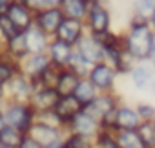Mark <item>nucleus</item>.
<instances>
[{
    "instance_id": "nucleus-1",
    "label": "nucleus",
    "mask_w": 155,
    "mask_h": 148,
    "mask_svg": "<svg viewBox=\"0 0 155 148\" xmlns=\"http://www.w3.org/2000/svg\"><path fill=\"white\" fill-rule=\"evenodd\" d=\"M122 33V44L124 49L137 60H150V53H151V44L155 39V33L151 31L148 20L130 15L128 17V24L126 29L120 31Z\"/></svg>"
},
{
    "instance_id": "nucleus-2",
    "label": "nucleus",
    "mask_w": 155,
    "mask_h": 148,
    "mask_svg": "<svg viewBox=\"0 0 155 148\" xmlns=\"http://www.w3.org/2000/svg\"><path fill=\"white\" fill-rule=\"evenodd\" d=\"M120 95L117 92H110V93H97V97L86 104L82 110L91 115L95 121L101 123V128L104 130H113V113L117 110V106L120 104Z\"/></svg>"
},
{
    "instance_id": "nucleus-3",
    "label": "nucleus",
    "mask_w": 155,
    "mask_h": 148,
    "mask_svg": "<svg viewBox=\"0 0 155 148\" xmlns=\"http://www.w3.org/2000/svg\"><path fill=\"white\" fill-rule=\"evenodd\" d=\"M2 115H4L8 126L18 130L24 135L29 132L31 124L35 123V110L29 106V103L4 101V104H2Z\"/></svg>"
},
{
    "instance_id": "nucleus-4",
    "label": "nucleus",
    "mask_w": 155,
    "mask_h": 148,
    "mask_svg": "<svg viewBox=\"0 0 155 148\" xmlns=\"http://www.w3.org/2000/svg\"><path fill=\"white\" fill-rule=\"evenodd\" d=\"M84 26H86V33L99 37L104 35L108 31H111L113 28V15L108 4H97V2H90L86 18H84Z\"/></svg>"
},
{
    "instance_id": "nucleus-5",
    "label": "nucleus",
    "mask_w": 155,
    "mask_h": 148,
    "mask_svg": "<svg viewBox=\"0 0 155 148\" xmlns=\"http://www.w3.org/2000/svg\"><path fill=\"white\" fill-rule=\"evenodd\" d=\"M128 77L135 90L142 93H151V95L155 93V62L151 59L137 62Z\"/></svg>"
},
{
    "instance_id": "nucleus-6",
    "label": "nucleus",
    "mask_w": 155,
    "mask_h": 148,
    "mask_svg": "<svg viewBox=\"0 0 155 148\" xmlns=\"http://www.w3.org/2000/svg\"><path fill=\"white\" fill-rule=\"evenodd\" d=\"M88 79L90 82L95 86V90L99 93H110V92H117V71L106 64V62H97L90 68V73H88Z\"/></svg>"
},
{
    "instance_id": "nucleus-7",
    "label": "nucleus",
    "mask_w": 155,
    "mask_h": 148,
    "mask_svg": "<svg viewBox=\"0 0 155 148\" xmlns=\"http://www.w3.org/2000/svg\"><path fill=\"white\" fill-rule=\"evenodd\" d=\"M28 135L33 137L44 148H58L64 143V139H66V132L64 130L53 128V126H48V124H42V123H37V121L31 124Z\"/></svg>"
},
{
    "instance_id": "nucleus-8",
    "label": "nucleus",
    "mask_w": 155,
    "mask_h": 148,
    "mask_svg": "<svg viewBox=\"0 0 155 148\" xmlns=\"http://www.w3.org/2000/svg\"><path fill=\"white\" fill-rule=\"evenodd\" d=\"M75 51L79 53L90 66L104 60V49H102L101 42L90 33H84V37L75 44Z\"/></svg>"
},
{
    "instance_id": "nucleus-9",
    "label": "nucleus",
    "mask_w": 155,
    "mask_h": 148,
    "mask_svg": "<svg viewBox=\"0 0 155 148\" xmlns=\"http://www.w3.org/2000/svg\"><path fill=\"white\" fill-rule=\"evenodd\" d=\"M64 15L58 8H51V9H40L35 13V18H33V26L38 28L42 33H46L49 39L55 37L60 22H62Z\"/></svg>"
},
{
    "instance_id": "nucleus-10",
    "label": "nucleus",
    "mask_w": 155,
    "mask_h": 148,
    "mask_svg": "<svg viewBox=\"0 0 155 148\" xmlns=\"http://www.w3.org/2000/svg\"><path fill=\"white\" fill-rule=\"evenodd\" d=\"M6 88V101H20V103H29L33 86L31 81L24 75V73H17V75L4 86Z\"/></svg>"
},
{
    "instance_id": "nucleus-11",
    "label": "nucleus",
    "mask_w": 155,
    "mask_h": 148,
    "mask_svg": "<svg viewBox=\"0 0 155 148\" xmlns=\"http://www.w3.org/2000/svg\"><path fill=\"white\" fill-rule=\"evenodd\" d=\"M86 33V26H84V20H77V18H62L57 33H55V39L69 44L75 48V44L79 42Z\"/></svg>"
},
{
    "instance_id": "nucleus-12",
    "label": "nucleus",
    "mask_w": 155,
    "mask_h": 148,
    "mask_svg": "<svg viewBox=\"0 0 155 148\" xmlns=\"http://www.w3.org/2000/svg\"><path fill=\"white\" fill-rule=\"evenodd\" d=\"M140 117L135 110L133 104L128 103H120L113 113V132L119 130H137L140 124Z\"/></svg>"
},
{
    "instance_id": "nucleus-13",
    "label": "nucleus",
    "mask_w": 155,
    "mask_h": 148,
    "mask_svg": "<svg viewBox=\"0 0 155 148\" xmlns=\"http://www.w3.org/2000/svg\"><path fill=\"white\" fill-rule=\"evenodd\" d=\"M101 130V123L95 121L91 115H88L84 110L81 113H77L68 124H66V133H79V135H88L95 137Z\"/></svg>"
},
{
    "instance_id": "nucleus-14",
    "label": "nucleus",
    "mask_w": 155,
    "mask_h": 148,
    "mask_svg": "<svg viewBox=\"0 0 155 148\" xmlns=\"http://www.w3.org/2000/svg\"><path fill=\"white\" fill-rule=\"evenodd\" d=\"M6 15L9 17V20L15 24V28L18 31H26L33 26V18H35V13L24 4L20 0H13L9 4V8L6 9Z\"/></svg>"
},
{
    "instance_id": "nucleus-15",
    "label": "nucleus",
    "mask_w": 155,
    "mask_h": 148,
    "mask_svg": "<svg viewBox=\"0 0 155 148\" xmlns=\"http://www.w3.org/2000/svg\"><path fill=\"white\" fill-rule=\"evenodd\" d=\"M58 99H60V95L55 92V88H38L31 93L29 106L35 110V113L51 112V110H55Z\"/></svg>"
},
{
    "instance_id": "nucleus-16",
    "label": "nucleus",
    "mask_w": 155,
    "mask_h": 148,
    "mask_svg": "<svg viewBox=\"0 0 155 148\" xmlns=\"http://www.w3.org/2000/svg\"><path fill=\"white\" fill-rule=\"evenodd\" d=\"M51 64L48 53H38V55H28L26 59H22L18 62L20 66V73H24V75L28 79H38L42 73L48 69V66Z\"/></svg>"
},
{
    "instance_id": "nucleus-17",
    "label": "nucleus",
    "mask_w": 155,
    "mask_h": 148,
    "mask_svg": "<svg viewBox=\"0 0 155 148\" xmlns=\"http://www.w3.org/2000/svg\"><path fill=\"white\" fill-rule=\"evenodd\" d=\"M73 46H69V44H66V42H62V40H58V39H51L49 40V44H48V57H49V60H51V64L53 66H58V68H66L68 66V60H69V57H71V53H73Z\"/></svg>"
},
{
    "instance_id": "nucleus-18",
    "label": "nucleus",
    "mask_w": 155,
    "mask_h": 148,
    "mask_svg": "<svg viewBox=\"0 0 155 148\" xmlns=\"http://www.w3.org/2000/svg\"><path fill=\"white\" fill-rule=\"evenodd\" d=\"M82 104L77 101L73 95H66V97H60L58 99V103H57V106H55V113H57V117L64 123V130H66V124L77 115V113H81L82 112Z\"/></svg>"
},
{
    "instance_id": "nucleus-19",
    "label": "nucleus",
    "mask_w": 155,
    "mask_h": 148,
    "mask_svg": "<svg viewBox=\"0 0 155 148\" xmlns=\"http://www.w3.org/2000/svg\"><path fill=\"white\" fill-rule=\"evenodd\" d=\"M24 39H26V48L29 55H38V53H46L48 51V44H49V37L46 33H42L38 28L31 26L29 29L24 31Z\"/></svg>"
},
{
    "instance_id": "nucleus-20",
    "label": "nucleus",
    "mask_w": 155,
    "mask_h": 148,
    "mask_svg": "<svg viewBox=\"0 0 155 148\" xmlns=\"http://www.w3.org/2000/svg\"><path fill=\"white\" fill-rule=\"evenodd\" d=\"M90 8V0H58V9L66 18L84 20Z\"/></svg>"
},
{
    "instance_id": "nucleus-21",
    "label": "nucleus",
    "mask_w": 155,
    "mask_h": 148,
    "mask_svg": "<svg viewBox=\"0 0 155 148\" xmlns=\"http://www.w3.org/2000/svg\"><path fill=\"white\" fill-rule=\"evenodd\" d=\"M4 53L8 57H11L13 60L20 62L22 59H26L29 53H28V48H26V39H24V31L17 33L13 39H9L8 42H4Z\"/></svg>"
},
{
    "instance_id": "nucleus-22",
    "label": "nucleus",
    "mask_w": 155,
    "mask_h": 148,
    "mask_svg": "<svg viewBox=\"0 0 155 148\" xmlns=\"http://www.w3.org/2000/svg\"><path fill=\"white\" fill-rule=\"evenodd\" d=\"M81 79L75 75L73 71H69L68 68H62L60 69V75L57 79V84H55V92L60 95V97H66V95H73L75 88H77V82Z\"/></svg>"
},
{
    "instance_id": "nucleus-23",
    "label": "nucleus",
    "mask_w": 155,
    "mask_h": 148,
    "mask_svg": "<svg viewBox=\"0 0 155 148\" xmlns=\"http://www.w3.org/2000/svg\"><path fill=\"white\" fill-rule=\"evenodd\" d=\"M18 71H20V66L17 60L8 57L4 51L0 53V86H6Z\"/></svg>"
},
{
    "instance_id": "nucleus-24",
    "label": "nucleus",
    "mask_w": 155,
    "mask_h": 148,
    "mask_svg": "<svg viewBox=\"0 0 155 148\" xmlns=\"http://www.w3.org/2000/svg\"><path fill=\"white\" fill-rule=\"evenodd\" d=\"M97 90H95V86L90 82V79L88 77H84V79H81L79 82H77V88H75V92H73V97L79 101L82 106H86V104H90L95 97H97Z\"/></svg>"
},
{
    "instance_id": "nucleus-25",
    "label": "nucleus",
    "mask_w": 155,
    "mask_h": 148,
    "mask_svg": "<svg viewBox=\"0 0 155 148\" xmlns=\"http://www.w3.org/2000/svg\"><path fill=\"white\" fill-rule=\"evenodd\" d=\"M115 141L119 148H142L137 130H119L115 132Z\"/></svg>"
},
{
    "instance_id": "nucleus-26",
    "label": "nucleus",
    "mask_w": 155,
    "mask_h": 148,
    "mask_svg": "<svg viewBox=\"0 0 155 148\" xmlns=\"http://www.w3.org/2000/svg\"><path fill=\"white\" fill-rule=\"evenodd\" d=\"M69 71H73L79 79H84V77H88V73H90V64L77 53L75 49H73V53H71V57H69V60H68V66H66Z\"/></svg>"
},
{
    "instance_id": "nucleus-27",
    "label": "nucleus",
    "mask_w": 155,
    "mask_h": 148,
    "mask_svg": "<svg viewBox=\"0 0 155 148\" xmlns=\"http://www.w3.org/2000/svg\"><path fill=\"white\" fill-rule=\"evenodd\" d=\"M155 9V0H131V13L135 17H140L144 20L150 18V15Z\"/></svg>"
},
{
    "instance_id": "nucleus-28",
    "label": "nucleus",
    "mask_w": 155,
    "mask_h": 148,
    "mask_svg": "<svg viewBox=\"0 0 155 148\" xmlns=\"http://www.w3.org/2000/svg\"><path fill=\"white\" fill-rule=\"evenodd\" d=\"M137 135L140 139L142 148H155V130L151 123H140L137 128Z\"/></svg>"
},
{
    "instance_id": "nucleus-29",
    "label": "nucleus",
    "mask_w": 155,
    "mask_h": 148,
    "mask_svg": "<svg viewBox=\"0 0 155 148\" xmlns=\"http://www.w3.org/2000/svg\"><path fill=\"white\" fill-rule=\"evenodd\" d=\"M64 143L69 148H95V137L79 135V133H66Z\"/></svg>"
},
{
    "instance_id": "nucleus-30",
    "label": "nucleus",
    "mask_w": 155,
    "mask_h": 148,
    "mask_svg": "<svg viewBox=\"0 0 155 148\" xmlns=\"http://www.w3.org/2000/svg\"><path fill=\"white\" fill-rule=\"evenodd\" d=\"M95 148H119L115 141V132L101 128L99 133L95 135Z\"/></svg>"
},
{
    "instance_id": "nucleus-31",
    "label": "nucleus",
    "mask_w": 155,
    "mask_h": 148,
    "mask_svg": "<svg viewBox=\"0 0 155 148\" xmlns=\"http://www.w3.org/2000/svg\"><path fill=\"white\" fill-rule=\"evenodd\" d=\"M24 133H20L18 130L11 128V126H6L0 133V144L2 146H18L20 141H22Z\"/></svg>"
},
{
    "instance_id": "nucleus-32",
    "label": "nucleus",
    "mask_w": 155,
    "mask_h": 148,
    "mask_svg": "<svg viewBox=\"0 0 155 148\" xmlns=\"http://www.w3.org/2000/svg\"><path fill=\"white\" fill-rule=\"evenodd\" d=\"M17 33H20L15 24L9 20V17L6 13H0V39H2L4 42H8L9 39H13Z\"/></svg>"
},
{
    "instance_id": "nucleus-33",
    "label": "nucleus",
    "mask_w": 155,
    "mask_h": 148,
    "mask_svg": "<svg viewBox=\"0 0 155 148\" xmlns=\"http://www.w3.org/2000/svg\"><path fill=\"white\" fill-rule=\"evenodd\" d=\"M137 64V60L124 49L117 60V66H115V71H117V75H130V71L133 69V66Z\"/></svg>"
},
{
    "instance_id": "nucleus-34",
    "label": "nucleus",
    "mask_w": 155,
    "mask_h": 148,
    "mask_svg": "<svg viewBox=\"0 0 155 148\" xmlns=\"http://www.w3.org/2000/svg\"><path fill=\"white\" fill-rule=\"evenodd\" d=\"M35 121L37 123H42V124H48V126H53V128H60L64 130V123L57 117V113L51 110V112H40V113H35ZM66 132V130H64Z\"/></svg>"
},
{
    "instance_id": "nucleus-35",
    "label": "nucleus",
    "mask_w": 155,
    "mask_h": 148,
    "mask_svg": "<svg viewBox=\"0 0 155 148\" xmlns=\"http://www.w3.org/2000/svg\"><path fill=\"white\" fill-rule=\"evenodd\" d=\"M135 110L140 117L142 123H151L153 117H155V104L153 103H148V101H139L135 104Z\"/></svg>"
},
{
    "instance_id": "nucleus-36",
    "label": "nucleus",
    "mask_w": 155,
    "mask_h": 148,
    "mask_svg": "<svg viewBox=\"0 0 155 148\" xmlns=\"http://www.w3.org/2000/svg\"><path fill=\"white\" fill-rule=\"evenodd\" d=\"M24 2L33 13L40 11V9H51V8H58V0H20Z\"/></svg>"
},
{
    "instance_id": "nucleus-37",
    "label": "nucleus",
    "mask_w": 155,
    "mask_h": 148,
    "mask_svg": "<svg viewBox=\"0 0 155 148\" xmlns=\"http://www.w3.org/2000/svg\"><path fill=\"white\" fill-rule=\"evenodd\" d=\"M18 148H44V146H40L33 137H29L28 133L22 137V141H20V144H18Z\"/></svg>"
},
{
    "instance_id": "nucleus-38",
    "label": "nucleus",
    "mask_w": 155,
    "mask_h": 148,
    "mask_svg": "<svg viewBox=\"0 0 155 148\" xmlns=\"http://www.w3.org/2000/svg\"><path fill=\"white\" fill-rule=\"evenodd\" d=\"M13 0H0V13H6V9L9 8V4Z\"/></svg>"
},
{
    "instance_id": "nucleus-39",
    "label": "nucleus",
    "mask_w": 155,
    "mask_h": 148,
    "mask_svg": "<svg viewBox=\"0 0 155 148\" xmlns=\"http://www.w3.org/2000/svg\"><path fill=\"white\" fill-rule=\"evenodd\" d=\"M148 24H150V28H151V31L155 33V9H153V13L150 15V18H148Z\"/></svg>"
},
{
    "instance_id": "nucleus-40",
    "label": "nucleus",
    "mask_w": 155,
    "mask_h": 148,
    "mask_svg": "<svg viewBox=\"0 0 155 148\" xmlns=\"http://www.w3.org/2000/svg\"><path fill=\"white\" fill-rule=\"evenodd\" d=\"M8 124H6V119H4V115H2V112H0V133H2V130L6 128Z\"/></svg>"
},
{
    "instance_id": "nucleus-41",
    "label": "nucleus",
    "mask_w": 155,
    "mask_h": 148,
    "mask_svg": "<svg viewBox=\"0 0 155 148\" xmlns=\"http://www.w3.org/2000/svg\"><path fill=\"white\" fill-rule=\"evenodd\" d=\"M4 101H6V88L0 86V103H4Z\"/></svg>"
},
{
    "instance_id": "nucleus-42",
    "label": "nucleus",
    "mask_w": 155,
    "mask_h": 148,
    "mask_svg": "<svg viewBox=\"0 0 155 148\" xmlns=\"http://www.w3.org/2000/svg\"><path fill=\"white\" fill-rule=\"evenodd\" d=\"M150 59L155 62V39H153V44H151V53H150Z\"/></svg>"
},
{
    "instance_id": "nucleus-43",
    "label": "nucleus",
    "mask_w": 155,
    "mask_h": 148,
    "mask_svg": "<svg viewBox=\"0 0 155 148\" xmlns=\"http://www.w3.org/2000/svg\"><path fill=\"white\" fill-rule=\"evenodd\" d=\"M90 2H97V4H110L111 0H90Z\"/></svg>"
},
{
    "instance_id": "nucleus-44",
    "label": "nucleus",
    "mask_w": 155,
    "mask_h": 148,
    "mask_svg": "<svg viewBox=\"0 0 155 148\" xmlns=\"http://www.w3.org/2000/svg\"><path fill=\"white\" fill-rule=\"evenodd\" d=\"M2 51H4V40L0 39V53H2Z\"/></svg>"
},
{
    "instance_id": "nucleus-45",
    "label": "nucleus",
    "mask_w": 155,
    "mask_h": 148,
    "mask_svg": "<svg viewBox=\"0 0 155 148\" xmlns=\"http://www.w3.org/2000/svg\"><path fill=\"white\" fill-rule=\"evenodd\" d=\"M58 148H69V146H68V144H66V143H62V144H60V146H58Z\"/></svg>"
},
{
    "instance_id": "nucleus-46",
    "label": "nucleus",
    "mask_w": 155,
    "mask_h": 148,
    "mask_svg": "<svg viewBox=\"0 0 155 148\" xmlns=\"http://www.w3.org/2000/svg\"><path fill=\"white\" fill-rule=\"evenodd\" d=\"M151 126H153V130H155V117H153V121H151Z\"/></svg>"
},
{
    "instance_id": "nucleus-47",
    "label": "nucleus",
    "mask_w": 155,
    "mask_h": 148,
    "mask_svg": "<svg viewBox=\"0 0 155 148\" xmlns=\"http://www.w3.org/2000/svg\"><path fill=\"white\" fill-rule=\"evenodd\" d=\"M2 148H18V146H2Z\"/></svg>"
},
{
    "instance_id": "nucleus-48",
    "label": "nucleus",
    "mask_w": 155,
    "mask_h": 148,
    "mask_svg": "<svg viewBox=\"0 0 155 148\" xmlns=\"http://www.w3.org/2000/svg\"><path fill=\"white\" fill-rule=\"evenodd\" d=\"M2 104H4V103H0V112H2Z\"/></svg>"
},
{
    "instance_id": "nucleus-49",
    "label": "nucleus",
    "mask_w": 155,
    "mask_h": 148,
    "mask_svg": "<svg viewBox=\"0 0 155 148\" xmlns=\"http://www.w3.org/2000/svg\"><path fill=\"white\" fill-rule=\"evenodd\" d=\"M119 2H126V0H119Z\"/></svg>"
},
{
    "instance_id": "nucleus-50",
    "label": "nucleus",
    "mask_w": 155,
    "mask_h": 148,
    "mask_svg": "<svg viewBox=\"0 0 155 148\" xmlns=\"http://www.w3.org/2000/svg\"><path fill=\"white\" fill-rule=\"evenodd\" d=\"M0 148H2V144H0Z\"/></svg>"
}]
</instances>
